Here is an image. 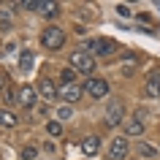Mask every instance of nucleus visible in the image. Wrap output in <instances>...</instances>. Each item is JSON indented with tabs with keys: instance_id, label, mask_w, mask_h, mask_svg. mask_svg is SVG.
<instances>
[{
	"instance_id": "2",
	"label": "nucleus",
	"mask_w": 160,
	"mask_h": 160,
	"mask_svg": "<svg viewBox=\"0 0 160 160\" xmlns=\"http://www.w3.org/2000/svg\"><path fill=\"white\" fill-rule=\"evenodd\" d=\"M41 43L46 46V49H52V52L62 49V46H65V30H60V27L49 25V27L41 33Z\"/></svg>"
},
{
	"instance_id": "19",
	"label": "nucleus",
	"mask_w": 160,
	"mask_h": 160,
	"mask_svg": "<svg viewBox=\"0 0 160 160\" xmlns=\"http://www.w3.org/2000/svg\"><path fill=\"white\" fill-rule=\"evenodd\" d=\"M11 27V11H0V30Z\"/></svg>"
},
{
	"instance_id": "11",
	"label": "nucleus",
	"mask_w": 160,
	"mask_h": 160,
	"mask_svg": "<svg viewBox=\"0 0 160 160\" xmlns=\"http://www.w3.org/2000/svg\"><path fill=\"white\" fill-rule=\"evenodd\" d=\"M98 149H101V138H98V136H84V138H82V152H84L87 158H92Z\"/></svg>"
},
{
	"instance_id": "5",
	"label": "nucleus",
	"mask_w": 160,
	"mask_h": 160,
	"mask_svg": "<svg viewBox=\"0 0 160 160\" xmlns=\"http://www.w3.org/2000/svg\"><path fill=\"white\" fill-rule=\"evenodd\" d=\"M128 149H130V141H128L125 136H117V138H111V141H109L106 155H109V160H125L128 158Z\"/></svg>"
},
{
	"instance_id": "21",
	"label": "nucleus",
	"mask_w": 160,
	"mask_h": 160,
	"mask_svg": "<svg viewBox=\"0 0 160 160\" xmlns=\"http://www.w3.org/2000/svg\"><path fill=\"white\" fill-rule=\"evenodd\" d=\"M35 152H38L35 147H25V149H22V158H25V160H33V158H35Z\"/></svg>"
},
{
	"instance_id": "10",
	"label": "nucleus",
	"mask_w": 160,
	"mask_h": 160,
	"mask_svg": "<svg viewBox=\"0 0 160 160\" xmlns=\"http://www.w3.org/2000/svg\"><path fill=\"white\" fill-rule=\"evenodd\" d=\"M38 14L41 17H46V19H52V17H57L60 14V3H54V0H38Z\"/></svg>"
},
{
	"instance_id": "12",
	"label": "nucleus",
	"mask_w": 160,
	"mask_h": 160,
	"mask_svg": "<svg viewBox=\"0 0 160 160\" xmlns=\"http://www.w3.org/2000/svg\"><path fill=\"white\" fill-rule=\"evenodd\" d=\"M144 90H147V95H149V98H160V73H152L149 79H147Z\"/></svg>"
},
{
	"instance_id": "13",
	"label": "nucleus",
	"mask_w": 160,
	"mask_h": 160,
	"mask_svg": "<svg viewBox=\"0 0 160 160\" xmlns=\"http://www.w3.org/2000/svg\"><path fill=\"white\" fill-rule=\"evenodd\" d=\"M17 122H19V117L14 114V111L0 109V128H17Z\"/></svg>"
},
{
	"instance_id": "3",
	"label": "nucleus",
	"mask_w": 160,
	"mask_h": 160,
	"mask_svg": "<svg viewBox=\"0 0 160 160\" xmlns=\"http://www.w3.org/2000/svg\"><path fill=\"white\" fill-rule=\"evenodd\" d=\"M82 52H92V54H101V57H109L117 52V43L111 38H95V41H84L82 43Z\"/></svg>"
},
{
	"instance_id": "20",
	"label": "nucleus",
	"mask_w": 160,
	"mask_h": 160,
	"mask_svg": "<svg viewBox=\"0 0 160 160\" xmlns=\"http://www.w3.org/2000/svg\"><path fill=\"white\" fill-rule=\"evenodd\" d=\"M71 114H73V111H71V106H60V109H57V122L71 119Z\"/></svg>"
},
{
	"instance_id": "23",
	"label": "nucleus",
	"mask_w": 160,
	"mask_h": 160,
	"mask_svg": "<svg viewBox=\"0 0 160 160\" xmlns=\"http://www.w3.org/2000/svg\"><path fill=\"white\" fill-rule=\"evenodd\" d=\"M3 87H6V76L0 73V90H3Z\"/></svg>"
},
{
	"instance_id": "16",
	"label": "nucleus",
	"mask_w": 160,
	"mask_h": 160,
	"mask_svg": "<svg viewBox=\"0 0 160 160\" xmlns=\"http://www.w3.org/2000/svg\"><path fill=\"white\" fill-rule=\"evenodd\" d=\"M46 133H49V136H62V122L49 119V122H46Z\"/></svg>"
},
{
	"instance_id": "17",
	"label": "nucleus",
	"mask_w": 160,
	"mask_h": 160,
	"mask_svg": "<svg viewBox=\"0 0 160 160\" xmlns=\"http://www.w3.org/2000/svg\"><path fill=\"white\" fill-rule=\"evenodd\" d=\"M60 82H62V84H73V82H76V71H73L71 65H68L65 71L60 73Z\"/></svg>"
},
{
	"instance_id": "7",
	"label": "nucleus",
	"mask_w": 160,
	"mask_h": 160,
	"mask_svg": "<svg viewBox=\"0 0 160 160\" xmlns=\"http://www.w3.org/2000/svg\"><path fill=\"white\" fill-rule=\"evenodd\" d=\"M35 90H38V98H43L46 103H52V101H57V98H60V90H57V84L52 82L49 76L38 79V87H35Z\"/></svg>"
},
{
	"instance_id": "14",
	"label": "nucleus",
	"mask_w": 160,
	"mask_h": 160,
	"mask_svg": "<svg viewBox=\"0 0 160 160\" xmlns=\"http://www.w3.org/2000/svg\"><path fill=\"white\" fill-rule=\"evenodd\" d=\"M144 133V122H138V119H128L125 122V136H141Z\"/></svg>"
},
{
	"instance_id": "22",
	"label": "nucleus",
	"mask_w": 160,
	"mask_h": 160,
	"mask_svg": "<svg viewBox=\"0 0 160 160\" xmlns=\"http://www.w3.org/2000/svg\"><path fill=\"white\" fill-rule=\"evenodd\" d=\"M117 14H119V17H130L133 11H130V6H122V3H119V6H117Z\"/></svg>"
},
{
	"instance_id": "8",
	"label": "nucleus",
	"mask_w": 160,
	"mask_h": 160,
	"mask_svg": "<svg viewBox=\"0 0 160 160\" xmlns=\"http://www.w3.org/2000/svg\"><path fill=\"white\" fill-rule=\"evenodd\" d=\"M82 95H84V87L79 84V82H73V84H60V98L65 103H76Z\"/></svg>"
},
{
	"instance_id": "15",
	"label": "nucleus",
	"mask_w": 160,
	"mask_h": 160,
	"mask_svg": "<svg viewBox=\"0 0 160 160\" xmlns=\"http://www.w3.org/2000/svg\"><path fill=\"white\" fill-rule=\"evenodd\" d=\"M19 68H22V71H33V52H22V54H19Z\"/></svg>"
},
{
	"instance_id": "4",
	"label": "nucleus",
	"mask_w": 160,
	"mask_h": 160,
	"mask_svg": "<svg viewBox=\"0 0 160 160\" xmlns=\"http://www.w3.org/2000/svg\"><path fill=\"white\" fill-rule=\"evenodd\" d=\"M122 119H125V106L119 101H111L109 106H106V114H103V125L106 128H119Z\"/></svg>"
},
{
	"instance_id": "9",
	"label": "nucleus",
	"mask_w": 160,
	"mask_h": 160,
	"mask_svg": "<svg viewBox=\"0 0 160 160\" xmlns=\"http://www.w3.org/2000/svg\"><path fill=\"white\" fill-rule=\"evenodd\" d=\"M17 98H19V103H22L25 109H33V106H35V98H38V90L30 87V84H25V87H19Z\"/></svg>"
},
{
	"instance_id": "6",
	"label": "nucleus",
	"mask_w": 160,
	"mask_h": 160,
	"mask_svg": "<svg viewBox=\"0 0 160 160\" xmlns=\"http://www.w3.org/2000/svg\"><path fill=\"white\" fill-rule=\"evenodd\" d=\"M84 92L90 98H106L109 95V82L106 79H98V76H90L87 84H84Z\"/></svg>"
},
{
	"instance_id": "1",
	"label": "nucleus",
	"mask_w": 160,
	"mask_h": 160,
	"mask_svg": "<svg viewBox=\"0 0 160 160\" xmlns=\"http://www.w3.org/2000/svg\"><path fill=\"white\" fill-rule=\"evenodd\" d=\"M68 62H71L73 71H79V73H84V76H90L95 71V57H92V54H87V52H82V49H76L73 54L68 57Z\"/></svg>"
},
{
	"instance_id": "18",
	"label": "nucleus",
	"mask_w": 160,
	"mask_h": 160,
	"mask_svg": "<svg viewBox=\"0 0 160 160\" xmlns=\"http://www.w3.org/2000/svg\"><path fill=\"white\" fill-rule=\"evenodd\" d=\"M138 152H141V158H155L158 152H155V147H149V144H138Z\"/></svg>"
}]
</instances>
